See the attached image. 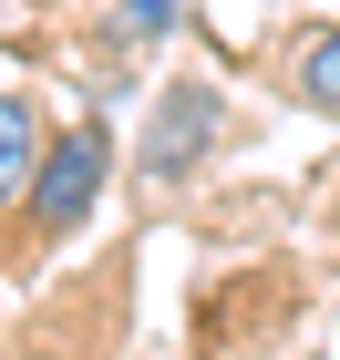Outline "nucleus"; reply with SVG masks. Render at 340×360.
I'll return each mask as SVG.
<instances>
[{
  "label": "nucleus",
  "instance_id": "obj_1",
  "mask_svg": "<svg viewBox=\"0 0 340 360\" xmlns=\"http://www.w3.org/2000/svg\"><path fill=\"white\" fill-rule=\"evenodd\" d=\"M103 175H113V134L103 124H62V134L42 144V175H31V217L52 226V237H73V226L103 206Z\"/></svg>",
  "mask_w": 340,
  "mask_h": 360
},
{
  "label": "nucleus",
  "instance_id": "obj_2",
  "mask_svg": "<svg viewBox=\"0 0 340 360\" xmlns=\"http://www.w3.org/2000/svg\"><path fill=\"white\" fill-rule=\"evenodd\" d=\"M217 124H227V93L206 83V72H186V83H165V93H155V124H144L134 165L155 175V186H186V175L206 165V144H217Z\"/></svg>",
  "mask_w": 340,
  "mask_h": 360
},
{
  "label": "nucleus",
  "instance_id": "obj_3",
  "mask_svg": "<svg viewBox=\"0 0 340 360\" xmlns=\"http://www.w3.org/2000/svg\"><path fill=\"white\" fill-rule=\"evenodd\" d=\"M289 93H299L310 113H330V124H340V31H310V41H299V62H289Z\"/></svg>",
  "mask_w": 340,
  "mask_h": 360
},
{
  "label": "nucleus",
  "instance_id": "obj_4",
  "mask_svg": "<svg viewBox=\"0 0 340 360\" xmlns=\"http://www.w3.org/2000/svg\"><path fill=\"white\" fill-rule=\"evenodd\" d=\"M31 124H42L31 93H0V186L21 195V206H31V175H42V165H31Z\"/></svg>",
  "mask_w": 340,
  "mask_h": 360
},
{
  "label": "nucleus",
  "instance_id": "obj_5",
  "mask_svg": "<svg viewBox=\"0 0 340 360\" xmlns=\"http://www.w3.org/2000/svg\"><path fill=\"white\" fill-rule=\"evenodd\" d=\"M175 11H186V0H113V31H124V41H165Z\"/></svg>",
  "mask_w": 340,
  "mask_h": 360
}]
</instances>
